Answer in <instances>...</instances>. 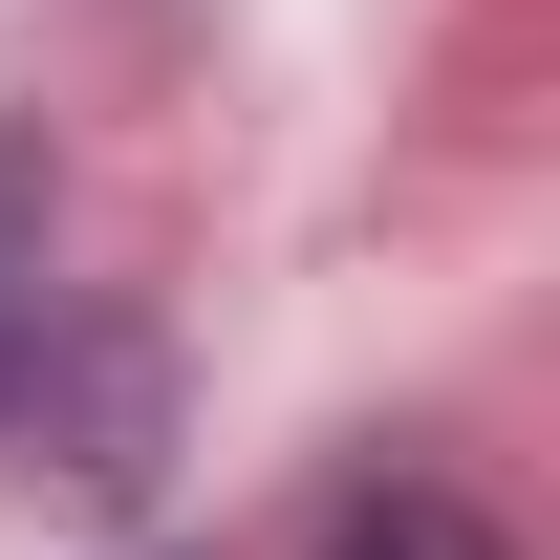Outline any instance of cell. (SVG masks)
<instances>
[{
  "instance_id": "obj_1",
  "label": "cell",
  "mask_w": 560,
  "mask_h": 560,
  "mask_svg": "<svg viewBox=\"0 0 560 560\" xmlns=\"http://www.w3.org/2000/svg\"><path fill=\"white\" fill-rule=\"evenodd\" d=\"M0 431H22L44 475H86V495H151L173 475V346H151V302H66V280H44V324L0 366Z\"/></svg>"
},
{
  "instance_id": "obj_2",
  "label": "cell",
  "mask_w": 560,
  "mask_h": 560,
  "mask_svg": "<svg viewBox=\"0 0 560 560\" xmlns=\"http://www.w3.org/2000/svg\"><path fill=\"white\" fill-rule=\"evenodd\" d=\"M324 560H517V517H475L453 475H388V495L324 517Z\"/></svg>"
},
{
  "instance_id": "obj_3",
  "label": "cell",
  "mask_w": 560,
  "mask_h": 560,
  "mask_svg": "<svg viewBox=\"0 0 560 560\" xmlns=\"http://www.w3.org/2000/svg\"><path fill=\"white\" fill-rule=\"evenodd\" d=\"M22 324H44V151L0 130V366H22Z\"/></svg>"
}]
</instances>
